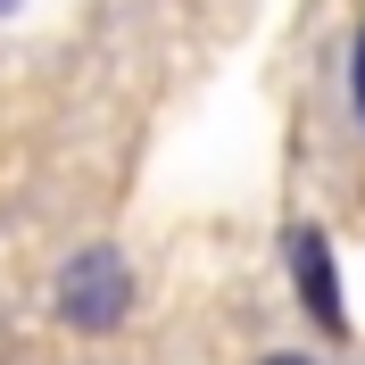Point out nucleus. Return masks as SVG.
<instances>
[{
    "label": "nucleus",
    "mask_w": 365,
    "mask_h": 365,
    "mask_svg": "<svg viewBox=\"0 0 365 365\" xmlns=\"http://www.w3.org/2000/svg\"><path fill=\"white\" fill-rule=\"evenodd\" d=\"M133 299H141L133 257L116 250V241H83L58 266V282H50V316L67 324V332H83V341H108L116 324L133 316Z\"/></svg>",
    "instance_id": "1"
},
{
    "label": "nucleus",
    "mask_w": 365,
    "mask_h": 365,
    "mask_svg": "<svg viewBox=\"0 0 365 365\" xmlns=\"http://www.w3.org/2000/svg\"><path fill=\"white\" fill-rule=\"evenodd\" d=\"M282 274H291L299 316L316 324L324 341H341V349H349L357 316H349V282H341V250H332V232L307 225V216H291V225H282Z\"/></svg>",
    "instance_id": "2"
},
{
    "label": "nucleus",
    "mask_w": 365,
    "mask_h": 365,
    "mask_svg": "<svg viewBox=\"0 0 365 365\" xmlns=\"http://www.w3.org/2000/svg\"><path fill=\"white\" fill-rule=\"evenodd\" d=\"M349 116L365 125V25H357V42H349Z\"/></svg>",
    "instance_id": "3"
},
{
    "label": "nucleus",
    "mask_w": 365,
    "mask_h": 365,
    "mask_svg": "<svg viewBox=\"0 0 365 365\" xmlns=\"http://www.w3.org/2000/svg\"><path fill=\"white\" fill-rule=\"evenodd\" d=\"M257 365H324V357H307V349H274V357H257Z\"/></svg>",
    "instance_id": "4"
}]
</instances>
